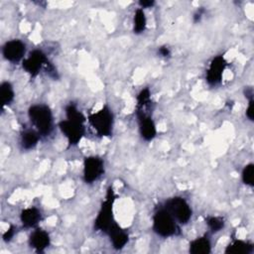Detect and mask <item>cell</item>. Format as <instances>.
I'll return each mask as SVG.
<instances>
[{
    "instance_id": "cell-26",
    "label": "cell",
    "mask_w": 254,
    "mask_h": 254,
    "mask_svg": "<svg viewBox=\"0 0 254 254\" xmlns=\"http://www.w3.org/2000/svg\"><path fill=\"white\" fill-rule=\"evenodd\" d=\"M158 54L163 58H170L171 57V51L167 46H162L158 49Z\"/></svg>"
},
{
    "instance_id": "cell-12",
    "label": "cell",
    "mask_w": 254,
    "mask_h": 254,
    "mask_svg": "<svg viewBox=\"0 0 254 254\" xmlns=\"http://www.w3.org/2000/svg\"><path fill=\"white\" fill-rule=\"evenodd\" d=\"M105 234H107L109 236L110 242H111L113 248L116 250H120V249L124 248L125 245L129 241L128 233L124 229H122L117 224V222H114Z\"/></svg>"
},
{
    "instance_id": "cell-21",
    "label": "cell",
    "mask_w": 254,
    "mask_h": 254,
    "mask_svg": "<svg viewBox=\"0 0 254 254\" xmlns=\"http://www.w3.org/2000/svg\"><path fill=\"white\" fill-rule=\"evenodd\" d=\"M205 223L207 224L208 228L211 230V232H218L224 227V220L222 217L219 216H207L205 218Z\"/></svg>"
},
{
    "instance_id": "cell-18",
    "label": "cell",
    "mask_w": 254,
    "mask_h": 254,
    "mask_svg": "<svg viewBox=\"0 0 254 254\" xmlns=\"http://www.w3.org/2000/svg\"><path fill=\"white\" fill-rule=\"evenodd\" d=\"M133 31L135 34H141L146 30L147 26V18L145 15V12L142 8H137L134 13L133 18Z\"/></svg>"
},
{
    "instance_id": "cell-8",
    "label": "cell",
    "mask_w": 254,
    "mask_h": 254,
    "mask_svg": "<svg viewBox=\"0 0 254 254\" xmlns=\"http://www.w3.org/2000/svg\"><path fill=\"white\" fill-rule=\"evenodd\" d=\"M48 64L49 60L47 56L41 50H34L30 53L28 58L23 60L22 66L27 73H29L32 77H35L39 74L43 66L47 65Z\"/></svg>"
},
{
    "instance_id": "cell-9",
    "label": "cell",
    "mask_w": 254,
    "mask_h": 254,
    "mask_svg": "<svg viewBox=\"0 0 254 254\" xmlns=\"http://www.w3.org/2000/svg\"><path fill=\"white\" fill-rule=\"evenodd\" d=\"M226 65H227V62L224 59V57L221 55L216 56L211 60L209 66L206 70V76H205L206 82L210 86H215L221 82Z\"/></svg>"
},
{
    "instance_id": "cell-2",
    "label": "cell",
    "mask_w": 254,
    "mask_h": 254,
    "mask_svg": "<svg viewBox=\"0 0 254 254\" xmlns=\"http://www.w3.org/2000/svg\"><path fill=\"white\" fill-rule=\"evenodd\" d=\"M115 193L112 188H108L105 195V199L102 201L100 209L94 220V228L97 231L106 233L110 226L116 222L113 215V204L115 200Z\"/></svg>"
},
{
    "instance_id": "cell-16",
    "label": "cell",
    "mask_w": 254,
    "mask_h": 254,
    "mask_svg": "<svg viewBox=\"0 0 254 254\" xmlns=\"http://www.w3.org/2000/svg\"><path fill=\"white\" fill-rule=\"evenodd\" d=\"M253 249H254V246L252 243L246 242L244 240L236 239L226 246L224 252L231 253V254H250L252 253Z\"/></svg>"
},
{
    "instance_id": "cell-3",
    "label": "cell",
    "mask_w": 254,
    "mask_h": 254,
    "mask_svg": "<svg viewBox=\"0 0 254 254\" xmlns=\"http://www.w3.org/2000/svg\"><path fill=\"white\" fill-rule=\"evenodd\" d=\"M87 120L99 137L112 135L114 116L108 106H103L98 111L90 114Z\"/></svg>"
},
{
    "instance_id": "cell-27",
    "label": "cell",
    "mask_w": 254,
    "mask_h": 254,
    "mask_svg": "<svg viewBox=\"0 0 254 254\" xmlns=\"http://www.w3.org/2000/svg\"><path fill=\"white\" fill-rule=\"evenodd\" d=\"M139 5H140V8H142V9L151 8L155 5V1H153V0H141V1H139Z\"/></svg>"
},
{
    "instance_id": "cell-22",
    "label": "cell",
    "mask_w": 254,
    "mask_h": 254,
    "mask_svg": "<svg viewBox=\"0 0 254 254\" xmlns=\"http://www.w3.org/2000/svg\"><path fill=\"white\" fill-rule=\"evenodd\" d=\"M242 182L249 187L254 186V165L252 163L246 165L242 170Z\"/></svg>"
},
{
    "instance_id": "cell-24",
    "label": "cell",
    "mask_w": 254,
    "mask_h": 254,
    "mask_svg": "<svg viewBox=\"0 0 254 254\" xmlns=\"http://www.w3.org/2000/svg\"><path fill=\"white\" fill-rule=\"evenodd\" d=\"M246 116L250 121H253L254 117V100H249L248 107L246 108Z\"/></svg>"
},
{
    "instance_id": "cell-6",
    "label": "cell",
    "mask_w": 254,
    "mask_h": 254,
    "mask_svg": "<svg viewBox=\"0 0 254 254\" xmlns=\"http://www.w3.org/2000/svg\"><path fill=\"white\" fill-rule=\"evenodd\" d=\"M59 128L66 138L69 146H74L82 139L85 133L84 123L69 119L62 120L59 123Z\"/></svg>"
},
{
    "instance_id": "cell-23",
    "label": "cell",
    "mask_w": 254,
    "mask_h": 254,
    "mask_svg": "<svg viewBox=\"0 0 254 254\" xmlns=\"http://www.w3.org/2000/svg\"><path fill=\"white\" fill-rule=\"evenodd\" d=\"M151 103V92L149 88L142 89L137 95V107L136 109H144Z\"/></svg>"
},
{
    "instance_id": "cell-4",
    "label": "cell",
    "mask_w": 254,
    "mask_h": 254,
    "mask_svg": "<svg viewBox=\"0 0 254 254\" xmlns=\"http://www.w3.org/2000/svg\"><path fill=\"white\" fill-rule=\"evenodd\" d=\"M178 222L163 206L153 215V230L161 237H171L179 231Z\"/></svg>"
},
{
    "instance_id": "cell-1",
    "label": "cell",
    "mask_w": 254,
    "mask_h": 254,
    "mask_svg": "<svg viewBox=\"0 0 254 254\" xmlns=\"http://www.w3.org/2000/svg\"><path fill=\"white\" fill-rule=\"evenodd\" d=\"M28 116L32 124L42 136L51 134L54 126V118L51 108L46 104H34L28 110Z\"/></svg>"
},
{
    "instance_id": "cell-19",
    "label": "cell",
    "mask_w": 254,
    "mask_h": 254,
    "mask_svg": "<svg viewBox=\"0 0 254 254\" xmlns=\"http://www.w3.org/2000/svg\"><path fill=\"white\" fill-rule=\"evenodd\" d=\"M0 95H1L2 106H7L13 101L14 96H15V92H14L13 86L10 82L4 81V82L1 83Z\"/></svg>"
},
{
    "instance_id": "cell-28",
    "label": "cell",
    "mask_w": 254,
    "mask_h": 254,
    "mask_svg": "<svg viewBox=\"0 0 254 254\" xmlns=\"http://www.w3.org/2000/svg\"><path fill=\"white\" fill-rule=\"evenodd\" d=\"M203 13H204V9L198 8L197 11H196V12L194 13V15H193V22H194V23L199 22L200 19H201V17H202V15H203Z\"/></svg>"
},
{
    "instance_id": "cell-20",
    "label": "cell",
    "mask_w": 254,
    "mask_h": 254,
    "mask_svg": "<svg viewBox=\"0 0 254 254\" xmlns=\"http://www.w3.org/2000/svg\"><path fill=\"white\" fill-rule=\"evenodd\" d=\"M65 116H66V119H69V120H73V121H78V122H81V123H84L86 118L85 116L77 109V107L73 104V103H69L65 106Z\"/></svg>"
},
{
    "instance_id": "cell-7",
    "label": "cell",
    "mask_w": 254,
    "mask_h": 254,
    "mask_svg": "<svg viewBox=\"0 0 254 254\" xmlns=\"http://www.w3.org/2000/svg\"><path fill=\"white\" fill-rule=\"evenodd\" d=\"M104 173V162L97 156H89L83 162V181L86 184L96 182Z\"/></svg>"
},
{
    "instance_id": "cell-14",
    "label": "cell",
    "mask_w": 254,
    "mask_h": 254,
    "mask_svg": "<svg viewBox=\"0 0 254 254\" xmlns=\"http://www.w3.org/2000/svg\"><path fill=\"white\" fill-rule=\"evenodd\" d=\"M20 219L24 227L32 228L35 227L40 222V220L42 219V213L39 208L31 206L21 211Z\"/></svg>"
},
{
    "instance_id": "cell-15",
    "label": "cell",
    "mask_w": 254,
    "mask_h": 254,
    "mask_svg": "<svg viewBox=\"0 0 254 254\" xmlns=\"http://www.w3.org/2000/svg\"><path fill=\"white\" fill-rule=\"evenodd\" d=\"M190 252L191 254H208L211 251V244L209 238L204 235L193 239L190 243Z\"/></svg>"
},
{
    "instance_id": "cell-11",
    "label": "cell",
    "mask_w": 254,
    "mask_h": 254,
    "mask_svg": "<svg viewBox=\"0 0 254 254\" xmlns=\"http://www.w3.org/2000/svg\"><path fill=\"white\" fill-rule=\"evenodd\" d=\"M136 116L141 137L145 141H152L157 134L156 124L152 117L142 109H136Z\"/></svg>"
},
{
    "instance_id": "cell-10",
    "label": "cell",
    "mask_w": 254,
    "mask_h": 254,
    "mask_svg": "<svg viewBox=\"0 0 254 254\" xmlns=\"http://www.w3.org/2000/svg\"><path fill=\"white\" fill-rule=\"evenodd\" d=\"M26 53V45L21 40H10L2 48L4 59L10 63H19L23 60Z\"/></svg>"
},
{
    "instance_id": "cell-25",
    "label": "cell",
    "mask_w": 254,
    "mask_h": 254,
    "mask_svg": "<svg viewBox=\"0 0 254 254\" xmlns=\"http://www.w3.org/2000/svg\"><path fill=\"white\" fill-rule=\"evenodd\" d=\"M14 234H15V227H14V226H10V227L7 229V231L3 234V239H4V241H10V240L13 238Z\"/></svg>"
},
{
    "instance_id": "cell-17",
    "label": "cell",
    "mask_w": 254,
    "mask_h": 254,
    "mask_svg": "<svg viewBox=\"0 0 254 254\" xmlns=\"http://www.w3.org/2000/svg\"><path fill=\"white\" fill-rule=\"evenodd\" d=\"M40 140V134L38 131L32 130V129H27L24 130L21 133V146L25 150H31L34 149Z\"/></svg>"
},
{
    "instance_id": "cell-5",
    "label": "cell",
    "mask_w": 254,
    "mask_h": 254,
    "mask_svg": "<svg viewBox=\"0 0 254 254\" xmlns=\"http://www.w3.org/2000/svg\"><path fill=\"white\" fill-rule=\"evenodd\" d=\"M164 207L180 224H187L191 217V208L188 201L181 196H174L166 200Z\"/></svg>"
},
{
    "instance_id": "cell-13",
    "label": "cell",
    "mask_w": 254,
    "mask_h": 254,
    "mask_svg": "<svg viewBox=\"0 0 254 254\" xmlns=\"http://www.w3.org/2000/svg\"><path fill=\"white\" fill-rule=\"evenodd\" d=\"M50 242L51 238L49 233L41 228L34 230L29 238L30 246L37 252H43L50 245Z\"/></svg>"
},
{
    "instance_id": "cell-29",
    "label": "cell",
    "mask_w": 254,
    "mask_h": 254,
    "mask_svg": "<svg viewBox=\"0 0 254 254\" xmlns=\"http://www.w3.org/2000/svg\"><path fill=\"white\" fill-rule=\"evenodd\" d=\"M244 94H245V97L248 100H252L253 99V88L252 87H246L245 90H244Z\"/></svg>"
}]
</instances>
